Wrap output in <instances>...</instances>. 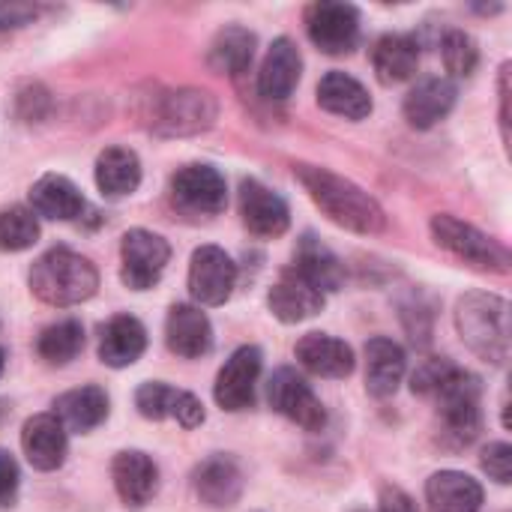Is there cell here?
I'll use <instances>...</instances> for the list:
<instances>
[{
    "label": "cell",
    "instance_id": "37",
    "mask_svg": "<svg viewBox=\"0 0 512 512\" xmlns=\"http://www.w3.org/2000/svg\"><path fill=\"white\" fill-rule=\"evenodd\" d=\"M18 483H21V474H18L15 459L6 450H0V510L12 507L15 492H18Z\"/></svg>",
    "mask_w": 512,
    "mask_h": 512
},
{
    "label": "cell",
    "instance_id": "22",
    "mask_svg": "<svg viewBox=\"0 0 512 512\" xmlns=\"http://www.w3.org/2000/svg\"><path fill=\"white\" fill-rule=\"evenodd\" d=\"M426 501L432 512H480L483 486L462 471H438L426 483Z\"/></svg>",
    "mask_w": 512,
    "mask_h": 512
},
{
    "label": "cell",
    "instance_id": "41",
    "mask_svg": "<svg viewBox=\"0 0 512 512\" xmlns=\"http://www.w3.org/2000/svg\"><path fill=\"white\" fill-rule=\"evenodd\" d=\"M3 369H6V354H3V348H0V375H3Z\"/></svg>",
    "mask_w": 512,
    "mask_h": 512
},
{
    "label": "cell",
    "instance_id": "25",
    "mask_svg": "<svg viewBox=\"0 0 512 512\" xmlns=\"http://www.w3.org/2000/svg\"><path fill=\"white\" fill-rule=\"evenodd\" d=\"M405 351L393 339H372L366 345V390L375 399H390L405 378Z\"/></svg>",
    "mask_w": 512,
    "mask_h": 512
},
{
    "label": "cell",
    "instance_id": "26",
    "mask_svg": "<svg viewBox=\"0 0 512 512\" xmlns=\"http://www.w3.org/2000/svg\"><path fill=\"white\" fill-rule=\"evenodd\" d=\"M30 207L33 213L45 216V219H57V222H72L84 213V195L78 192V186L63 177V174H45L33 183L30 189Z\"/></svg>",
    "mask_w": 512,
    "mask_h": 512
},
{
    "label": "cell",
    "instance_id": "32",
    "mask_svg": "<svg viewBox=\"0 0 512 512\" xmlns=\"http://www.w3.org/2000/svg\"><path fill=\"white\" fill-rule=\"evenodd\" d=\"M207 57H210V66L216 72L240 75V72L249 69V63L255 57V33L240 27V24H231V27L216 33Z\"/></svg>",
    "mask_w": 512,
    "mask_h": 512
},
{
    "label": "cell",
    "instance_id": "18",
    "mask_svg": "<svg viewBox=\"0 0 512 512\" xmlns=\"http://www.w3.org/2000/svg\"><path fill=\"white\" fill-rule=\"evenodd\" d=\"M165 342L177 357H186V360L207 357L213 351L210 318L198 306H189V303L171 306L168 321H165Z\"/></svg>",
    "mask_w": 512,
    "mask_h": 512
},
{
    "label": "cell",
    "instance_id": "19",
    "mask_svg": "<svg viewBox=\"0 0 512 512\" xmlns=\"http://www.w3.org/2000/svg\"><path fill=\"white\" fill-rule=\"evenodd\" d=\"M21 450L36 471H57L66 462V429L54 414H36L21 429Z\"/></svg>",
    "mask_w": 512,
    "mask_h": 512
},
{
    "label": "cell",
    "instance_id": "40",
    "mask_svg": "<svg viewBox=\"0 0 512 512\" xmlns=\"http://www.w3.org/2000/svg\"><path fill=\"white\" fill-rule=\"evenodd\" d=\"M501 129L504 141H510V63L501 66Z\"/></svg>",
    "mask_w": 512,
    "mask_h": 512
},
{
    "label": "cell",
    "instance_id": "28",
    "mask_svg": "<svg viewBox=\"0 0 512 512\" xmlns=\"http://www.w3.org/2000/svg\"><path fill=\"white\" fill-rule=\"evenodd\" d=\"M54 417L60 420L63 429L78 432V435H87L99 423H105V417H108V396H105L102 387H93V384L78 387V390H69V393L57 396Z\"/></svg>",
    "mask_w": 512,
    "mask_h": 512
},
{
    "label": "cell",
    "instance_id": "21",
    "mask_svg": "<svg viewBox=\"0 0 512 512\" xmlns=\"http://www.w3.org/2000/svg\"><path fill=\"white\" fill-rule=\"evenodd\" d=\"M300 366L318 378H348L354 372V351L327 333H306L294 348Z\"/></svg>",
    "mask_w": 512,
    "mask_h": 512
},
{
    "label": "cell",
    "instance_id": "33",
    "mask_svg": "<svg viewBox=\"0 0 512 512\" xmlns=\"http://www.w3.org/2000/svg\"><path fill=\"white\" fill-rule=\"evenodd\" d=\"M84 348V327L78 321H57L51 327L42 330L39 342H36V351L39 357L48 363V366H66L72 363Z\"/></svg>",
    "mask_w": 512,
    "mask_h": 512
},
{
    "label": "cell",
    "instance_id": "4",
    "mask_svg": "<svg viewBox=\"0 0 512 512\" xmlns=\"http://www.w3.org/2000/svg\"><path fill=\"white\" fill-rule=\"evenodd\" d=\"M456 330L462 342L486 363L510 360V303L498 294L471 291L456 306Z\"/></svg>",
    "mask_w": 512,
    "mask_h": 512
},
{
    "label": "cell",
    "instance_id": "13",
    "mask_svg": "<svg viewBox=\"0 0 512 512\" xmlns=\"http://www.w3.org/2000/svg\"><path fill=\"white\" fill-rule=\"evenodd\" d=\"M135 408L147 420L174 417L183 429H198L204 423V405L186 390H174L162 381H147L135 393Z\"/></svg>",
    "mask_w": 512,
    "mask_h": 512
},
{
    "label": "cell",
    "instance_id": "34",
    "mask_svg": "<svg viewBox=\"0 0 512 512\" xmlns=\"http://www.w3.org/2000/svg\"><path fill=\"white\" fill-rule=\"evenodd\" d=\"M39 240L36 213L27 207L0 210V252H24Z\"/></svg>",
    "mask_w": 512,
    "mask_h": 512
},
{
    "label": "cell",
    "instance_id": "15",
    "mask_svg": "<svg viewBox=\"0 0 512 512\" xmlns=\"http://www.w3.org/2000/svg\"><path fill=\"white\" fill-rule=\"evenodd\" d=\"M240 216L255 237H282L291 225L285 198L258 180H246L240 186Z\"/></svg>",
    "mask_w": 512,
    "mask_h": 512
},
{
    "label": "cell",
    "instance_id": "35",
    "mask_svg": "<svg viewBox=\"0 0 512 512\" xmlns=\"http://www.w3.org/2000/svg\"><path fill=\"white\" fill-rule=\"evenodd\" d=\"M444 66L453 78H471L480 66V48L477 39L465 30H447L441 39Z\"/></svg>",
    "mask_w": 512,
    "mask_h": 512
},
{
    "label": "cell",
    "instance_id": "12",
    "mask_svg": "<svg viewBox=\"0 0 512 512\" xmlns=\"http://www.w3.org/2000/svg\"><path fill=\"white\" fill-rule=\"evenodd\" d=\"M261 378V351L255 345L237 348L216 378V402L222 411H246L255 405V384Z\"/></svg>",
    "mask_w": 512,
    "mask_h": 512
},
{
    "label": "cell",
    "instance_id": "11",
    "mask_svg": "<svg viewBox=\"0 0 512 512\" xmlns=\"http://www.w3.org/2000/svg\"><path fill=\"white\" fill-rule=\"evenodd\" d=\"M237 285V264L219 246H201L189 264V294L201 306H222Z\"/></svg>",
    "mask_w": 512,
    "mask_h": 512
},
{
    "label": "cell",
    "instance_id": "39",
    "mask_svg": "<svg viewBox=\"0 0 512 512\" xmlns=\"http://www.w3.org/2000/svg\"><path fill=\"white\" fill-rule=\"evenodd\" d=\"M378 512H417V504H414L411 495L402 492L399 486H384Z\"/></svg>",
    "mask_w": 512,
    "mask_h": 512
},
{
    "label": "cell",
    "instance_id": "30",
    "mask_svg": "<svg viewBox=\"0 0 512 512\" xmlns=\"http://www.w3.org/2000/svg\"><path fill=\"white\" fill-rule=\"evenodd\" d=\"M96 186L105 198H126L141 186V162L129 147H105L96 159Z\"/></svg>",
    "mask_w": 512,
    "mask_h": 512
},
{
    "label": "cell",
    "instance_id": "24",
    "mask_svg": "<svg viewBox=\"0 0 512 512\" xmlns=\"http://www.w3.org/2000/svg\"><path fill=\"white\" fill-rule=\"evenodd\" d=\"M147 348V330L132 315H117L102 327L99 336V360L111 369L132 366Z\"/></svg>",
    "mask_w": 512,
    "mask_h": 512
},
{
    "label": "cell",
    "instance_id": "16",
    "mask_svg": "<svg viewBox=\"0 0 512 512\" xmlns=\"http://www.w3.org/2000/svg\"><path fill=\"white\" fill-rule=\"evenodd\" d=\"M111 477H114V489H117L120 501L129 510L147 507L153 501L156 489H159V468L141 450H123V453H117L114 456V465H111Z\"/></svg>",
    "mask_w": 512,
    "mask_h": 512
},
{
    "label": "cell",
    "instance_id": "14",
    "mask_svg": "<svg viewBox=\"0 0 512 512\" xmlns=\"http://www.w3.org/2000/svg\"><path fill=\"white\" fill-rule=\"evenodd\" d=\"M192 489H195L201 504H207L213 510H228L243 495V471L231 456L216 453L195 468Z\"/></svg>",
    "mask_w": 512,
    "mask_h": 512
},
{
    "label": "cell",
    "instance_id": "7",
    "mask_svg": "<svg viewBox=\"0 0 512 512\" xmlns=\"http://www.w3.org/2000/svg\"><path fill=\"white\" fill-rule=\"evenodd\" d=\"M168 258H171V246L159 234L144 231V228L126 231L123 243H120V279H123V285L132 291L153 288L162 279Z\"/></svg>",
    "mask_w": 512,
    "mask_h": 512
},
{
    "label": "cell",
    "instance_id": "38",
    "mask_svg": "<svg viewBox=\"0 0 512 512\" xmlns=\"http://www.w3.org/2000/svg\"><path fill=\"white\" fill-rule=\"evenodd\" d=\"M36 6L30 3H0V30L6 27H21V24H30L36 18Z\"/></svg>",
    "mask_w": 512,
    "mask_h": 512
},
{
    "label": "cell",
    "instance_id": "2",
    "mask_svg": "<svg viewBox=\"0 0 512 512\" xmlns=\"http://www.w3.org/2000/svg\"><path fill=\"white\" fill-rule=\"evenodd\" d=\"M294 177L303 183L309 198L327 213L330 222L357 234H381L387 228L381 204L357 183L318 165H294Z\"/></svg>",
    "mask_w": 512,
    "mask_h": 512
},
{
    "label": "cell",
    "instance_id": "20",
    "mask_svg": "<svg viewBox=\"0 0 512 512\" xmlns=\"http://www.w3.org/2000/svg\"><path fill=\"white\" fill-rule=\"evenodd\" d=\"M300 72H303V57H300V48L282 36L270 45L264 63H261V72H258V90L264 99L270 102H285L294 87L300 84Z\"/></svg>",
    "mask_w": 512,
    "mask_h": 512
},
{
    "label": "cell",
    "instance_id": "8",
    "mask_svg": "<svg viewBox=\"0 0 512 512\" xmlns=\"http://www.w3.org/2000/svg\"><path fill=\"white\" fill-rule=\"evenodd\" d=\"M306 33L324 54H348L360 39V12L351 3L318 0L306 9Z\"/></svg>",
    "mask_w": 512,
    "mask_h": 512
},
{
    "label": "cell",
    "instance_id": "3",
    "mask_svg": "<svg viewBox=\"0 0 512 512\" xmlns=\"http://www.w3.org/2000/svg\"><path fill=\"white\" fill-rule=\"evenodd\" d=\"M96 288H99L96 267L84 255H78L66 246L48 249L30 267V291L42 303L57 306V309L78 306V303L90 300L96 294Z\"/></svg>",
    "mask_w": 512,
    "mask_h": 512
},
{
    "label": "cell",
    "instance_id": "29",
    "mask_svg": "<svg viewBox=\"0 0 512 512\" xmlns=\"http://www.w3.org/2000/svg\"><path fill=\"white\" fill-rule=\"evenodd\" d=\"M318 105L330 114L348 117V120H366L372 114V96L369 90L351 78L348 72H327L318 84Z\"/></svg>",
    "mask_w": 512,
    "mask_h": 512
},
{
    "label": "cell",
    "instance_id": "17",
    "mask_svg": "<svg viewBox=\"0 0 512 512\" xmlns=\"http://www.w3.org/2000/svg\"><path fill=\"white\" fill-rule=\"evenodd\" d=\"M267 306L282 324H300L324 309V294L312 282H306L294 267H288L270 288Z\"/></svg>",
    "mask_w": 512,
    "mask_h": 512
},
{
    "label": "cell",
    "instance_id": "27",
    "mask_svg": "<svg viewBox=\"0 0 512 512\" xmlns=\"http://www.w3.org/2000/svg\"><path fill=\"white\" fill-rule=\"evenodd\" d=\"M372 66L381 84H402L408 78H414L417 66H420V45L414 36L408 33H387L375 42L372 51Z\"/></svg>",
    "mask_w": 512,
    "mask_h": 512
},
{
    "label": "cell",
    "instance_id": "6",
    "mask_svg": "<svg viewBox=\"0 0 512 512\" xmlns=\"http://www.w3.org/2000/svg\"><path fill=\"white\" fill-rule=\"evenodd\" d=\"M219 114V105L213 93L198 87H180L156 99L150 114V129L168 138L180 135H198L213 126Z\"/></svg>",
    "mask_w": 512,
    "mask_h": 512
},
{
    "label": "cell",
    "instance_id": "5",
    "mask_svg": "<svg viewBox=\"0 0 512 512\" xmlns=\"http://www.w3.org/2000/svg\"><path fill=\"white\" fill-rule=\"evenodd\" d=\"M432 237L441 249H447L450 255H456L459 261H465L474 270L483 273H507L510 270V252L489 234H483L480 228L450 216V213H438L432 219Z\"/></svg>",
    "mask_w": 512,
    "mask_h": 512
},
{
    "label": "cell",
    "instance_id": "9",
    "mask_svg": "<svg viewBox=\"0 0 512 512\" xmlns=\"http://www.w3.org/2000/svg\"><path fill=\"white\" fill-rule=\"evenodd\" d=\"M171 201L192 216H216L228 204L225 177L213 165H183L171 177Z\"/></svg>",
    "mask_w": 512,
    "mask_h": 512
},
{
    "label": "cell",
    "instance_id": "1",
    "mask_svg": "<svg viewBox=\"0 0 512 512\" xmlns=\"http://www.w3.org/2000/svg\"><path fill=\"white\" fill-rule=\"evenodd\" d=\"M414 393L435 399L441 444L450 450L471 447L483 429L480 414V378L459 369L447 357H432L420 363L411 378Z\"/></svg>",
    "mask_w": 512,
    "mask_h": 512
},
{
    "label": "cell",
    "instance_id": "23",
    "mask_svg": "<svg viewBox=\"0 0 512 512\" xmlns=\"http://www.w3.org/2000/svg\"><path fill=\"white\" fill-rule=\"evenodd\" d=\"M456 105V84L450 78H423L405 96V120L414 129H432Z\"/></svg>",
    "mask_w": 512,
    "mask_h": 512
},
{
    "label": "cell",
    "instance_id": "31",
    "mask_svg": "<svg viewBox=\"0 0 512 512\" xmlns=\"http://www.w3.org/2000/svg\"><path fill=\"white\" fill-rule=\"evenodd\" d=\"M294 270L312 282L321 294H330V291H339L342 282H345V270L339 264V258L312 234H306L297 246V255H294Z\"/></svg>",
    "mask_w": 512,
    "mask_h": 512
},
{
    "label": "cell",
    "instance_id": "36",
    "mask_svg": "<svg viewBox=\"0 0 512 512\" xmlns=\"http://www.w3.org/2000/svg\"><path fill=\"white\" fill-rule=\"evenodd\" d=\"M483 471L501 483V486H510L512 483V447L510 444H489L483 450V459H480Z\"/></svg>",
    "mask_w": 512,
    "mask_h": 512
},
{
    "label": "cell",
    "instance_id": "10",
    "mask_svg": "<svg viewBox=\"0 0 512 512\" xmlns=\"http://www.w3.org/2000/svg\"><path fill=\"white\" fill-rule=\"evenodd\" d=\"M270 405L273 411H279L282 417H288L291 423H297L306 432H318L327 423V411L321 405V399L315 396V390L306 384L303 375H297L294 369H279L270 378Z\"/></svg>",
    "mask_w": 512,
    "mask_h": 512
}]
</instances>
